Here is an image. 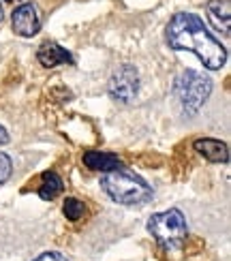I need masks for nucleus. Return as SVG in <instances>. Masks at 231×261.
<instances>
[{
	"label": "nucleus",
	"instance_id": "9b49d317",
	"mask_svg": "<svg viewBox=\"0 0 231 261\" xmlns=\"http://www.w3.org/2000/svg\"><path fill=\"white\" fill-rule=\"evenodd\" d=\"M208 15L214 19V24L225 30V35L229 32V0H210L208 5Z\"/></svg>",
	"mask_w": 231,
	"mask_h": 261
},
{
	"label": "nucleus",
	"instance_id": "dca6fc26",
	"mask_svg": "<svg viewBox=\"0 0 231 261\" xmlns=\"http://www.w3.org/2000/svg\"><path fill=\"white\" fill-rule=\"evenodd\" d=\"M0 21H3V7H0Z\"/></svg>",
	"mask_w": 231,
	"mask_h": 261
},
{
	"label": "nucleus",
	"instance_id": "9d476101",
	"mask_svg": "<svg viewBox=\"0 0 231 261\" xmlns=\"http://www.w3.org/2000/svg\"><path fill=\"white\" fill-rule=\"evenodd\" d=\"M62 193V180L56 171H45L41 176V187H39V195L43 199H54Z\"/></svg>",
	"mask_w": 231,
	"mask_h": 261
},
{
	"label": "nucleus",
	"instance_id": "39448f33",
	"mask_svg": "<svg viewBox=\"0 0 231 261\" xmlns=\"http://www.w3.org/2000/svg\"><path fill=\"white\" fill-rule=\"evenodd\" d=\"M139 90V75L137 69L131 67V64H122L118 67L109 80V92L116 101L120 103H131L137 96Z\"/></svg>",
	"mask_w": 231,
	"mask_h": 261
},
{
	"label": "nucleus",
	"instance_id": "4468645a",
	"mask_svg": "<svg viewBox=\"0 0 231 261\" xmlns=\"http://www.w3.org/2000/svg\"><path fill=\"white\" fill-rule=\"evenodd\" d=\"M35 261H69L64 255H60V253H45V255H41L39 259H35Z\"/></svg>",
	"mask_w": 231,
	"mask_h": 261
},
{
	"label": "nucleus",
	"instance_id": "ddd939ff",
	"mask_svg": "<svg viewBox=\"0 0 231 261\" xmlns=\"http://www.w3.org/2000/svg\"><path fill=\"white\" fill-rule=\"evenodd\" d=\"M11 171H13V163H11V159L7 154L0 152V187H3V184L9 180Z\"/></svg>",
	"mask_w": 231,
	"mask_h": 261
},
{
	"label": "nucleus",
	"instance_id": "f03ea898",
	"mask_svg": "<svg viewBox=\"0 0 231 261\" xmlns=\"http://www.w3.org/2000/svg\"><path fill=\"white\" fill-rule=\"evenodd\" d=\"M101 187L109 195V199H114L116 203L122 205H135L144 203L150 199L152 189L148 187V182L139 176L126 171H107L101 178Z\"/></svg>",
	"mask_w": 231,
	"mask_h": 261
},
{
	"label": "nucleus",
	"instance_id": "7ed1b4c3",
	"mask_svg": "<svg viewBox=\"0 0 231 261\" xmlns=\"http://www.w3.org/2000/svg\"><path fill=\"white\" fill-rule=\"evenodd\" d=\"M173 92L178 96V101L184 107L186 114H197L212 92V82L203 73L186 69L175 77Z\"/></svg>",
	"mask_w": 231,
	"mask_h": 261
},
{
	"label": "nucleus",
	"instance_id": "6e6552de",
	"mask_svg": "<svg viewBox=\"0 0 231 261\" xmlns=\"http://www.w3.org/2000/svg\"><path fill=\"white\" fill-rule=\"evenodd\" d=\"M193 146L199 154H203V159L212 161V163H227L229 161V148L221 139L203 137V139H197Z\"/></svg>",
	"mask_w": 231,
	"mask_h": 261
},
{
	"label": "nucleus",
	"instance_id": "f8f14e48",
	"mask_svg": "<svg viewBox=\"0 0 231 261\" xmlns=\"http://www.w3.org/2000/svg\"><path fill=\"white\" fill-rule=\"evenodd\" d=\"M62 212L69 221H80L86 214V203L75 199V197H67V201H64V205H62Z\"/></svg>",
	"mask_w": 231,
	"mask_h": 261
},
{
	"label": "nucleus",
	"instance_id": "0eeeda50",
	"mask_svg": "<svg viewBox=\"0 0 231 261\" xmlns=\"http://www.w3.org/2000/svg\"><path fill=\"white\" fill-rule=\"evenodd\" d=\"M37 58H39V62L43 64V67H47V69L58 67V64H71L73 62L71 51L60 47L56 41L43 43V45L39 47V51H37Z\"/></svg>",
	"mask_w": 231,
	"mask_h": 261
},
{
	"label": "nucleus",
	"instance_id": "2eb2a0df",
	"mask_svg": "<svg viewBox=\"0 0 231 261\" xmlns=\"http://www.w3.org/2000/svg\"><path fill=\"white\" fill-rule=\"evenodd\" d=\"M7 139H9V135H7V130H5L3 126H0V146H3V144H7Z\"/></svg>",
	"mask_w": 231,
	"mask_h": 261
},
{
	"label": "nucleus",
	"instance_id": "20e7f679",
	"mask_svg": "<svg viewBox=\"0 0 231 261\" xmlns=\"http://www.w3.org/2000/svg\"><path fill=\"white\" fill-rule=\"evenodd\" d=\"M150 233L165 248H178L186 240V219L180 210H165L150 216Z\"/></svg>",
	"mask_w": 231,
	"mask_h": 261
},
{
	"label": "nucleus",
	"instance_id": "f257e3e1",
	"mask_svg": "<svg viewBox=\"0 0 231 261\" xmlns=\"http://www.w3.org/2000/svg\"><path fill=\"white\" fill-rule=\"evenodd\" d=\"M167 43L173 49L193 51L208 69L218 71L225 67L227 51L218 43L203 21L193 13H175L167 26Z\"/></svg>",
	"mask_w": 231,
	"mask_h": 261
},
{
	"label": "nucleus",
	"instance_id": "1a4fd4ad",
	"mask_svg": "<svg viewBox=\"0 0 231 261\" xmlns=\"http://www.w3.org/2000/svg\"><path fill=\"white\" fill-rule=\"evenodd\" d=\"M84 165L92 171H116L120 169V159L116 154H109V152H98V150H88L84 154Z\"/></svg>",
	"mask_w": 231,
	"mask_h": 261
},
{
	"label": "nucleus",
	"instance_id": "423d86ee",
	"mask_svg": "<svg viewBox=\"0 0 231 261\" xmlns=\"http://www.w3.org/2000/svg\"><path fill=\"white\" fill-rule=\"evenodd\" d=\"M13 32L19 37H35L37 32L41 30V19H39V11L32 3H24L19 5L13 15Z\"/></svg>",
	"mask_w": 231,
	"mask_h": 261
},
{
	"label": "nucleus",
	"instance_id": "f3484780",
	"mask_svg": "<svg viewBox=\"0 0 231 261\" xmlns=\"http://www.w3.org/2000/svg\"><path fill=\"white\" fill-rule=\"evenodd\" d=\"M5 3H13V0H5Z\"/></svg>",
	"mask_w": 231,
	"mask_h": 261
}]
</instances>
